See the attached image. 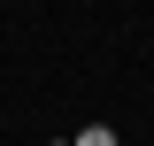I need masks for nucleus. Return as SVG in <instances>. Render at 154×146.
<instances>
[{
	"instance_id": "f257e3e1",
	"label": "nucleus",
	"mask_w": 154,
	"mask_h": 146,
	"mask_svg": "<svg viewBox=\"0 0 154 146\" xmlns=\"http://www.w3.org/2000/svg\"><path fill=\"white\" fill-rule=\"evenodd\" d=\"M69 146H116V131H108V123H93V131H77Z\"/></svg>"
}]
</instances>
